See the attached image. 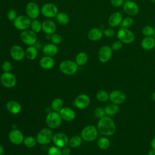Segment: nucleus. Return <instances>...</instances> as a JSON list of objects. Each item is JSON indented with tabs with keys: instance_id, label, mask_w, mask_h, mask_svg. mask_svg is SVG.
Wrapping results in <instances>:
<instances>
[{
	"instance_id": "nucleus-1",
	"label": "nucleus",
	"mask_w": 155,
	"mask_h": 155,
	"mask_svg": "<svg viewBox=\"0 0 155 155\" xmlns=\"http://www.w3.org/2000/svg\"><path fill=\"white\" fill-rule=\"evenodd\" d=\"M97 128L99 133L104 136H113L116 131V126L114 120L110 116H105L99 119Z\"/></svg>"
},
{
	"instance_id": "nucleus-2",
	"label": "nucleus",
	"mask_w": 155,
	"mask_h": 155,
	"mask_svg": "<svg viewBox=\"0 0 155 155\" xmlns=\"http://www.w3.org/2000/svg\"><path fill=\"white\" fill-rule=\"evenodd\" d=\"M53 133L51 128H44L41 129L36 135L37 142L41 145H45L50 143L53 137Z\"/></svg>"
},
{
	"instance_id": "nucleus-3",
	"label": "nucleus",
	"mask_w": 155,
	"mask_h": 155,
	"mask_svg": "<svg viewBox=\"0 0 155 155\" xmlns=\"http://www.w3.org/2000/svg\"><path fill=\"white\" fill-rule=\"evenodd\" d=\"M98 133L99 131L97 127L92 125H88L82 130L81 137L86 142H92L97 138Z\"/></svg>"
},
{
	"instance_id": "nucleus-4",
	"label": "nucleus",
	"mask_w": 155,
	"mask_h": 155,
	"mask_svg": "<svg viewBox=\"0 0 155 155\" xmlns=\"http://www.w3.org/2000/svg\"><path fill=\"white\" fill-rule=\"evenodd\" d=\"M59 68L60 71L64 74L71 76L76 73L78 65L73 61L64 60L60 63Z\"/></svg>"
},
{
	"instance_id": "nucleus-5",
	"label": "nucleus",
	"mask_w": 155,
	"mask_h": 155,
	"mask_svg": "<svg viewBox=\"0 0 155 155\" xmlns=\"http://www.w3.org/2000/svg\"><path fill=\"white\" fill-rule=\"evenodd\" d=\"M62 118L58 112L50 111L45 117V122L47 127L51 129L58 128L62 123Z\"/></svg>"
},
{
	"instance_id": "nucleus-6",
	"label": "nucleus",
	"mask_w": 155,
	"mask_h": 155,
	"mask_svg": "<svg viewBox=\"0 0 155 155\" xmlns=\"http://www.w3.org/2000/svg\"><path fill=\"white\" fill-rule=\"evenodd\" d=\"M31 19L27 15L18 16L13 21L15 27L19 30L24 31L31 26Z\"/></svg>"
},
{
	"instance_id": "nucleus-7",
	"label": "nucleus",
	"mask_w": 155,
	"mask_h": 155,
	"mask_svg": "<svg viewBox=\"0 0 155 155\" xmlns=\"http://www.w3.org/2000/svg\"><path fill=\"white\" fill-rule=\"evenodd\" d=\"M117 37L119 41L124 44H130L135 39L134 33L128 28H120L117 33Z\"/></svg>"
},
{
	"instance_id": "nucleus-8",
	"label": "nucleus",
	"mask_w": 155,
	"mask_h": 155,
	"mask_svg": "<svg viewBox=\"0 0 155 155\" xmlns=\"http://www.w3.org/2000/svg\"><path fill=\"white\" fill-rule=\"evenodd\" d=\"M16 78L12 73L4 72L0 77V82L2 86L5 88H10L15 87L16 84Z\"/></svg>"
},
{
	"instance_id": "nucleus-9",
	"label": "nucleus",
	"mask_w": 155,
	"mask_h": 155,
	"mask_svg": "<svg viewBox=\"0 0 155 155\" xmlns=\"http://www.w3.org/2000/svg\"><path fill=\"white\" fill-rule=\"evenodd\" d=\"M21 41L29 46L33 45L37 41V35L36 33L31 30H25L20 35Z\"/></svg>"
},
{
	"instance_id": "nucleus-10",
	"label": "nucleus",
	"mask_w": 155,
	"mask_h": 155,
	"mask_svg": "<svg viewBox=\"0 0 155 155\" xmlns=\"http://www.w3.org/2000/svg\"><path fill=\"white\" fill-rule=\"evenodd\" d=\"M127 99L124 92L119 90H114L109 94V100L111 103L120 105L123 104Z\"/></svg>"
},
{
	"instance_id": "nucleus-11",
	"label": "nucleus",
	"mask_w": 155,
	"mask_h": 155,
	"mask_svg": "<svg viewBox=\"0 0 155 155\" xmlns=\"http://www.w3.org/2000/svg\"><path fill=\"white\" fill-rule=\"evenodd\" d=\"M41 13L45 17L52 18L56 16L58 13V10L54 4L47 3L42 5L41 8Z\"/></svg>"
},
{
	"instance_id": "nucleus-12",
	"label": "nucleus",
	"mask_w": 155,
	"mask_h": 155,
	"mask_svg": "<svg viewBox=\"0 0 155 155\" xmlns=\"http://www.w3.org/2000/svg\"><path fill=\"white\" fill-rule=\"evenodd\" d=\"M113 54V50L108 45L101 47L98 52V59L102 63L107 62L111 59Z\"/></svg>"
},
{
	"instance_id": "nucleus-13",
	"label": "nucleus",
	"mask_w": 155,
	"mask_h": 155,
	"mask_svg": "<svg viewBox=\"0 0 155 155\" xmlns=\"http://www.w3.org/2000/svg\"><path fill=\"white\" fill-rule=\"evenodd\" d=\"M69 139L68 136L63 133H57L53 135L52 142L54 145L62 148L68 146Z\"/></svg>"
},
{
	"instance_id": "nucleus-14",
	"label": "nucleus",
	"mask_w": 155,
	"mask_h": 155,
	"mask_svg": "<svg viewBox=\"0 0 155 155\" xmlns=\"http://www.w3.org/2000/svg\"><path fill=\"white\" fill-rule=\"evenodd\" d=\"M8 138L12 143L16 145H19L23 143L24 136L21 131L15 128L12 129L10 131L8 134Z\"/></svg>"
},
{
	"instance_id": "nucleus-15",
	"label": "nucleus",
	"mask_w": 155,
	"mask_h": 155,
	"mask_svg": "<svg viewBox=\"0 0 155 155\" xmlns=\"http://www.w3.org/2000/svg\"><path fill=\"white\" fill-rule=\"evenodd\" d=\"M25 13L30 19H36L40 15V9L36 3L30 2L25 7Z\"/></svg>"
},
{
	"instance_id": "nucleus-16",
	"label": "nucleus",
	"mask_w": 155,
	"mask_h": 155,
	"mask_svg": "<svg viewBox=\"0 0 155 155\" xmlns=\"http://www.w3.org/2000/svg\"><path fill=\"white\" fill-rule=\"evenodd\" d=\"M90 103V98L87 94L78 95L74 100V105L80 110H84L88 107Z\"/></svg>"
},
{
	"instance_id": "nucleus-17",
	"label": "nucleus",
	"mask_w": 155,
	"mask_h": 155,
	"mask_svg": "<svg viewBox=\"0 0 155 155\" xmlns=\"http://www.w3.org/2000/svg\"><path fill=\"white\" fill-rule=\"evenodd\" d=\"M10 54L12 59L16 61H22L25 56L24 49L18 45H15L12 47L10 50Z\"/></svg>"
},
{
	"instance_id": "nucleus-18",
	"label": "nucleus",
	"mask_w": 155,
	"mask_h": 155,
	"mask_svg": "<svg viewBox=\"0 0 155 155\" xmlns=\"http://www.w3.org/2000/svg\"><path fill=\"white\" fill-rule=\"evenodd\" d=\"M123 10L127 15L129 16H135L139 13V8L136 2L129 1L124 3Z\"/></svg>"
},
{
	"instance_id": "nucleus-19",
	"label": "nucleus",
	"mask_w": 155,
	"mask_h": 155,
	"mask_svg": "<svg viewBox=\"0 0 155 155\" xmlns=\"http://www.w3.org/2000/svg\"><path fill=\"white\" fill-rule=\"evenodd\" d=\"M62 120L67 122L73 120L76 117L75 111L70 107H63L58 112Z\"/></svg>"
},
{
	"instance_id": "nucleus-20",
	"label": "nucleus",
	"mask_w": 155,
	"mask_h": 155,
	"mask_svg": "<svg viewBox=\"0 0 155 155\" xmlns=\"http://www.w3.org/2000/svg\"><path fill=\"white\" fill-rule=\"evenodd\" d=\"M42 30L47 35H52L56 31V25L54 21L46 19L42 23Z\"/></svg>"
},
{
	"instance_id": "nucleus-21",
	"label": "nucleus",
	"mask_w": 155,
	"mask_h": 155,
	"mask_svg": "<svg viewBox=\"0 0 155 155\" xmlns=\"http://www.w3.org/2000/svg\"><path fill=\"white\" fill-rule=\"evenodd\" d=\"M5 107L7 110L12 114H19L22 110L21 105L17 101H9L6 103Z\"/></svg>"
},
{
	"instance_id": "nucleus-22",
	"label": "nucleus",
	"mask_w": 155,
	"mask_h": 155,
	"mask_svg": "<svg viewBox=\"0 0 155 155\" xmlns=\"http://www.w3.org/2000/svg\"><path fill=\"white\" fill-rule=\"evenodd\" d=\"M54 64H55V61L54 59L51 56H43L39 60L40 66L45 70L51 69L54 66Z\"/></svg>"
},
{
	"instance_id": "nucleus-23",
	"label": "nucleus",
	"mask_w": 155,
	"mask_h": 155,
	"mask_svg": "<svg viewBox=\"0 0 155 155\" xmlns=\"http://www.w3.org/2000/svg\"><path fill=\"white\" fill-rule=\"evenodd\" d=\"M122 19V16L119 12H114L110 16L108 23L111 27H116L120 25Z\"/></svg>"
},
{
	"instance_id": "nucleus-24",
	"label": "nucleus",
	"mask_w": 155,
	"mask_h": 155,
	"mask_svg": "<svg viewBox=\"0 0 155 155\" xmlns=\"http://www.w3.org/2000/svg\"><path fill=\"white\" fill-rule=\"evenodd\" d=\"M140 45L144 50H151L155 47V39L152 36L145 37L141 41Z\"/></svg>"
},
{
	"instance_id": "nucleus-25",
	"label": "nucleus",
	"mask_w": 155,
	"mask_h": 155,
	"mask_svg": "<svg viewBox=\"0 0 155 155\" xmlns=\"http://www.w3.org/2000/svg\"><path fill=\"white\" fill-rule=\"evenodd\" d=\"M42 52L45 56L53 57L57 54L58 52V48L57 45L54 44H47L43 47Z\"/></svg>"
},
{
	"instance_id": "nucleus-26",
	"label": "nucleus",
	"mask_w": 155,
	"mask_h": 155,
	"mask_svg": "<svg viewBox=\"0 0 155 155\" xmlns=\"http://www.w3.org/2000/svg\"><path fill=\"white\" fill-rule=\"evenodd\" d=\"M103 31L99 28H93L90 30L88 32V38L93 41L100 40L103 36Z\"/></svg>"
},
{
	"instance_id": "nucleus-27",
	"label": "nucleus",
	"mask_w": 155,
	"mask_h": 155,
	"mask_svg": "<svg viewBox=\"0 0 155 155\" xmlns=\"http://www.w3.org/2000/svg\"><path fill=\"white\" fill-rule=\"evenodd\" d=\"M104 110H105L106 116L111 117L116 115L119 112V105L111 103L107 105L105 107Z\"/></svg>"
},
{
	"instance_id": "nucleus-28",
	"label": "nucleus",
	"mask_w": 155,
	"mask_h": 155,
	"mask_svg": "<svg viewBox=\"0 0 155 155\" xmlns=\"http://www.w3.org/2000/svg\"><path fill=\"white\" fill-rule=\"evenodd\" d=\"M25 56L29 60L33 61L36 58L38 54L37 48L33 45L29 46L25 50Z\"/></svg>"
},
{
	"instance_id": "nucleus-29",
	"label": "nucleus",
	"mask_w": 155,
	"mask_h": 155,
	"mask_svg": "<svg viewBox=\"0 0 155 155\" xmlns=\"http://www.w3.org/2000/svg\"><path fill=\"white\" fill-rule=\"evenodd\" d=\"M88 59V57L86 53L80 52L76 55L75 62L78 66H83L87 64Z\"/></svg>"
},
{
	"instance_id": "nucleus-30",
	"label": "nucleus",
	"mask_w": 155,
	"mask_h": 155,
	"mask_svg": "<svg viewBox=\"0 0 155 155\" xmlns=\"http://www.w3.org/2000/svg\"><path fill=\"white\" fill-rule=\"evenodd\" d=\"M97 147L101 150H107L110 146V140L107 136H103L100 137L97 142Z\"/></svg>"
},
{
	"instance_id": "nucleus-31",
	"label": "nucleus",
	"mask_w": 155,
	"mask_h": 155,
	"mask_svg": "<svg viewBox=\"0 0 155 155\" xmlns=\"http://www.w3.org/2000/svg\"><path fill=\"white\" fill-rule=\"evenodd\" d=\"M82 139L81 136L78 135L73 136L70 139H69L68 145L72 148H78L82 143Z\"/></svg>"
},
{
	"instance_id": "nucleus-32",
	"label": "nucleus",
	"mask_w": 155,
	"mask_h": 155,
	"mask_svg": "<svg viewBox=\"0 0 155 155\" xmlns=\"http://www.w3.org/2000/svg\"><path fill=\"white\" fill-rule=\"evenodd\" d=\"M64 102L62 99L56 97L54 99L51 104V108L54 111L59 112L63 108Z\"/></svg>"
},
{
	"instance_id": "nucleus-33",
	"label": "nucleus",
	"mask_w": 155,
	"mask_h": 155,
	"mask_svg": "<svg viewBox=\"0 0 155 155\" xmlns=\"http://www.w3.org/2000/svg\"><path fill=\"white\" fill-rule=\"evenodd\" d=\"M56 19L57 22L62 25H67L69 21H70V18L69 16L64 12H61L58 13V15L56 16Z\"/></svg>"
},
{
	"instance_id": "nucleus-34",
	"label": "nucleus",
	"mask_w": 155,
	"mask_h": 155,
	"mask_svg": "<svg viewBox=\"0 0 155 155\" xmlns=\"http://www.w3.org/2000/svg\"><path fill=\"white\" fill-rule=\"evenodd\" d=\"M37 143L38 142H37L36 139L31 136H28L24 137V139L23 141V143L24 146L28 148H33L34 147H35Z\"/></svg>"
},
{
	"instance_id": "nucleus-35",
	"label": "nucleus",
	"mask_w": 155,
	"mask_h": 155,
	"mask_svg": "<svg viewBox=\"0 0 155 155\" xmlns=\"http://www.w3.org/2000/svg\"><path fill=\"white\" fill-rule=\"evenodd\" d=\"M96 97L98 101L105 102L109 99V94L104 90H100L96 93Z\"/></svg>"
},
{
	"instance_id": "nucleus-36",
	"label": "nucleus",
	"mask_w": 155,
	"mask_h": 155,
	"mask_svg": "<svg viewBox=\"0 0 155 155\" xmlns=\"http://www.w3.org/2000/svg\"><path fill=\"white\" fill-rule=\"evenodd\" d=\"M133 19L131 17H126L122 19L119 26L120 27V28H128L133 25Z\"/></svg>"
},
{
	"instance_id": "nucleus-37",
	"label": "nucleus",
	"mask_w": 155,
	"mask_h": 155,
	"mask_svg": "<svg viewBox=\"0 0 155 155\" xmlns=\"http://www.w3.org/2000/svg\"><path fill=\"white\" fill-rule=\"evenodd\" d=\"M31 28L35 33H39L42 30V24L37 19H33L31 24Z\"/></svg>"
},
{
	"instance_id": "nucleus-38",
	"label": "nucleus",
	"mask_w": 155,
	"mask_h": 155,
	"mask_svg": "<svg viewBox=\"0 0 155 155\" xmlns=\"http://www.w3.org/2000/svg\"><path fill=\"white\" fill-rule=\"evenodd\" d=\"M154 32V28L151 25H145L142 29V34L145 36H153Z\"/></svg>"
},
{
	"instance_id": "nucleus-39",
	"label": "nucleus",
	"mask_w": 155,
	"mask_h": 155,
	"mask_svg": "<svg viewBox=\"0 0 155 155\" xmlns=\"http://www.w3.org/2000/svg\"><path fill=\"white\" fill-rule=\"evenodd\" d=\"M47 154L48 155H62V153L61 151V148L55 145H53L48 148L47 151Z\"/></svg>"
},
{
	"instance_id": "nucleus-40",
	"label": "nucleus",
	"mask_w": 155,
	"mask_h": 155,
	"mask_svg": "<svg viewBox=\"0 0 155 155\" xmlns=\"http://www.w3.org/2000/svg\"><path fill=\"white\" fill-rule=\"evenodd\" d=\"M94 114H95L96 117H97L98 119H101V118L106 116L104 108H103L101 107H96L95 108Z\"/></svg>"
},
{
	"instance_id": "nucleus-41",
	"label": "nucleus",
	"mask_w": 155,
	"mask_h": 155,
	"mask_svg": "<svg viewBox=\"0 0 155 155\" xmlns=\"http://www.w3.org/2000/svg\"><path fill=\"white\" fill-rule=\"evenodd\" d=\"M50 39L52 43L55 45H58L62 42V37L58 34H52L50 36Z\"/></svg>"
},
{
	"instance_id": "nucleus-42",
	"label": "nucleus",
	"mask_w": 155,
	"mask_h": 155,
	"mask_svg": "<svg viewBox=\"0 0 155 155\" xmlns=\"http://www.w3.org/2000/svg\"><path fill=\"white\" fill-rule=\"evenodd\" d=\"M1 68L4 72H10L12 68V64L10 61H5L2 64Z\"/></svg>"
},
{
	"instance_id": "nucleus-43",
	"label": "nucleus",
	"mask_w": 155,
	"mask_h": 155,
	"mask_svg": "<svg viewBox=\"0 0 155 155\" xmlns=\"http://www.w3.org/2000/svg\"><path fill=\"white\" fill-rule=\"evenodd\" d=\"M122 45H123V43L120 41L118 40L113 42V44H111V48L113 50V51H118L122 48Z\"/></svg>"
},
{
	"instance_id": "nucleus-44",
	"label": "nucleus",
	"mask_w": 155,
	"mask_h": 155,
	"mask_svg": "<svg viewBox=\"0 0 155 155\" xmlns=\"http://www.w3.org/2000/svg\"><path fill=\"white\" fill-rule=\"evenodd\" d=\"M17 17V13L14 9L10 10L7 13V18L10 21H13Z\"/></svg>"
},
{
	"instance_id": "nucleus-45",
	"label": "nucleus",
	"mask_w": 155,
	"mask_h": 155,
	"mask_svg": "<svg viewBox=\"0 0 155 155\" xmlns=\"http://www.w3.org/2000/svg\"><path fill=\"white\" fill-rule=\"evenodd\" d=\"M115 34V32L114 31L110 28H105L104 31H103V35L107 37V38H111V37H113Z\"/></svg>"
},
{
	"instance_id": "nucleus-46",
	"label": "nucleus",
	"mask_w": 155,
	"mask_h": 155,
	"mask_svg": "<svg viewBox=\"0 0 155 155\" xmlns=\"http://www.w3.org/2000/svg\"><path fill=\"white\" fill-rule=\"evenodd\" d=\"M124 1V0H110V3L114 7H119L123 5Z\"/></svg>"
},
{
	"instance_id": "nucleus-47",
	"label": "nucleus",
	"mask_w": 155,
	"mask_h": 155,
	"mask_svg": "<svg viewBox=\"0 0 155 155\" xmlns=\"http://www.w3.org/2000/svg\"><path fill=\"white\" fill-rule=\"evenodd\" d=\"M61 151L62 153V155H70L71 153V150L70 148V147L68 146L64 147L61 148Z\"/></svg>"
},
{
	"instance_id": "nucleus-48",
	"label": "nucleus",
	"mask_w": 155,
	"mask_h": 155,
	"mask_svg": "<svg viewBox=\"0 0 155 155\" xmlns=\"http://www.w3.org/2000/svg\"><path fill=\"white\" fill-rule=\"evenodd\" d=\"M150 145H151V148H153L155 150V137L151 139V140L150 142Z\"/></svg>"
},
{
	"instance_id": "nucleus-49",
	"label": "nucleus",
	"mask_w": 155,
	"mask_h": 155,
	"mask_svg": "<svg viewBox=\"0 0 155 155\" xmlns=\"http://www.w3.org/2000/svg\"><path fill=\"white\" fill-rule=\"evenodd\" d=\"M148 155H155V150L153 148L150 149L148 152Z\"/></svg>"
},
{
	"instance_id": "nucleus-50",
	"label": "nucleus",
	"mask_w": 155,
	"mask_h": 155,
	"mask_svg": "<svg viewBox=\"0 0 155 155\" xmlns=\"http://www.w3.org/2000/svg\"><path fill=\"white\" fill-rule=\"evenodd\" d=\"M4 147L1 145H0V155H2L4 153Z\"/></svg>"
},
{
	"instance_id": "nucleus-51",
	"label": "nucleus",
	"mask_w": 155,
	"mask_h": 155,
	"mask_svg": "<svg viewBox=\"0 0 155 155\" xmlns=\"http://www.w3.org/2000/svg\"><path fill=\"white\" fill-rule=\"evenodd\" d=\"M151 99L154 102H155V91H154L151 94Z\"/></svg>"
},
{
	"instance_id": "nucleus-52",
	"label": "nucleus",
	"mask_w": 155,
	"mask_h": 155,
	"mask_svg": "<svg viewBox=\"0 0 155 155\" xmlns=\"http://www.w3.org/2000/svg\"><path fill=\"white\" fill-rule=\"evenodd\" d=\"M150 1L153 2V3H155V0H150Z\"/></svg>"
},
{
	"instance_id": "nucleus-53",
	"label": "nucleus",
	"mask_w": 155,
	"mask_h": 155,
	"mask_svg": "<svg viewBox=\"0 0 155 155\" xmlns=\"http://www.w3.org/2000/svg\"><path fill=\"white\" fill-rule=\"evenodd\" d=\"M153 38L155 39V29H154V35H153Z\"/></svg>"
},
{
	"instance_id": "nucleus-54",
	"label": "nucleus",
	"mask_w": 155,
	"mask_h": 155,
	"mask_svg": "<svg viewBox=\"0 0 155 155\" xmlns=\"http://www.w3.org/2000/svg\"><path fill=\"white\" fill-rule=\"evenodd\" d=\"M124 1H125L126 2V1H131V0H124Z\"/></svg>"
},
{
	"instance_id": "nucleus-55",
	"label": "nucleus",
	"mask_w": 155,
	"mask_h": 155,
	"mask_svg": "<svg viewBox=\"0 0 155 155\" xmlns=\"http://www.w3.org/2000/svg\"><path fill=\"white\" fill-rule=\"evenodd\" d=\"M26 155H30V154H26Z\"/></svg>"
}]
</instances>
